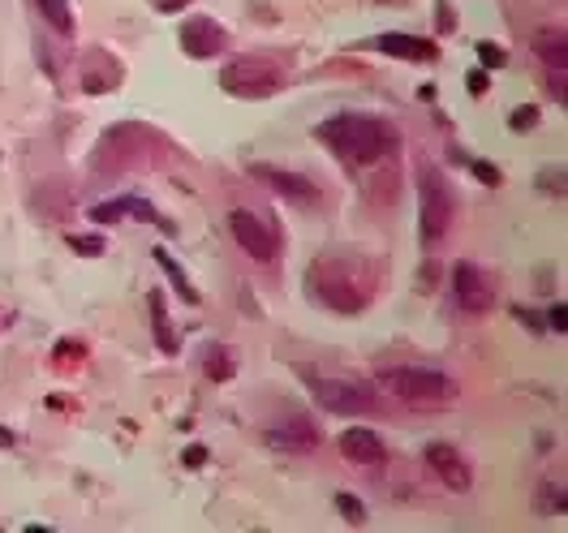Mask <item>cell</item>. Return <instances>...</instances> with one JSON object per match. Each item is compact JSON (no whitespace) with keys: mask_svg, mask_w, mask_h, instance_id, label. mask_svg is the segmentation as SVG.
Here are the masks:
<instances>
[{"mask_svg":"<svg viewBox=\"0 0 568 533\" xmlns=\"http://www.w3.org/2000/svg\"><path fill=\"white\" fill-rule=\"evenodd\" d=\"M319 138H324L341 160L349 163H374L384 160L392 146H396V130L388 121L379 116H366V113H341L319 125Z\"/></svg>","mask_w":568,"mask_h":533,"instance_id":"6da1fadb","label":"cell"},{"mask_svg":"<svg viewBox=\"0 0 568 533\" xmlns=\"http://www.w3.org/2000/svg\"><path fill=\"white\" fill-rule=\"evenodd\" d=\"M379 383L405 404H448L453 396H461L456 379H448L443 370H426V366H388L379 374Z\"/></svg>","mask_w":568,"mask_h":533,"instance_id":"7a4b0ae2","label":"cell"},{"mask_svg":"<svg viewBox=\"0 0 568 533\" xmlns=\"http://www.w3.org/2000/svg\"><path fill=\"white\" fill-rule=\"evenodd\" d=\"M453 190H448V177L439 168H423L418 177V228H423V242L435 245L443 242V232L453 224Z\"/></svg>","mask_w":568,"mask_h":533,"instance_id":"3957f363","label":"cell"},{"mask_svg":"<svg viewBox=\"0 0 568 533\" xmlns=\"http://www.w3.org/2000/svg\"><path fill=\"white\" fill-rule=\"evenodd\" d=\"M220 86L237 99H267L284 86V69L267 56H245V61H233L220 69Z\"/></svg>","mask_w":568,"mask_h":533,"instance_id":"277c9868","label":"cell"},{"mask_svg":"<svg viewBox=\"0 0 568 533\" xmlns=\"http://www.w3.org/2000/svg\"><path fill=\"white\" fill-rule=\"evenodd\" d=\"M310 388L319 396L327 413H341V418H366L379 409L371 383H357V379H310Z\"/></svg>","mask_w":568,"mask_h":533,"instance_id":"5b68a950","label":"cell"},{"mask_svg":"<svg viewBox=\"0 0 568 533\" xmlns=\"http://www.w3.org/2000/svg\"><path fill=\"white\" fill-rule=\"evenodd\" d=\"M228 228H233V237H237V245H242L250 259L259 262H272L280 254V232L272 220H263V215H254V211H233L228 215Z\"/></svg>","mask_w":568,"mask_h":533,"instance_id":"8992f818","label":"cell"},{"mask_svg":"<svg viewBox=\"0 0 568 533\" xmlns=\"http://www.w3.org/2000/svg\"><path fill=\"white\" fill-rule=\"evenodd\" d=\"M310 284H314V297H324L332 310H341V314H354V310L366 306V297H371V289L366 284H357L354 275H336V267L332 262H324V271L314 267L310 271Z\"/></svg>","mask_w":568,"mask_h":533,"instance_id":"52a82bcc","label":"cell"},{"mask_svg":"<svg viewBox=\"0 0 568 533\" xmlns=\"http://www.w3.org/2000/svg\"><path fill=\"white\" fill-rule=\"evenodd\" d=\"M453 297L465 314H487V310L495 306V284H491V275L483 271L478 262H456L453 267Z\"/></svg>","mask_w":568,"mask_h":533,"instance_id":"ba28073f","label":"cell"},{"mask_svg":"<svg viewBox=\"0 0 568 533\" xmlns=\"http://www.w3.org/2000/svg\"><path fill=\"white\" fill-rule=\"evenodd\" d=\"M228 48V35L215 26L212 17H185L181 22V52L194 56V61H207L215 52Z\"/></svg>","mask_w":568,"mask_h":533,"instance_id":"9c48e42d","label":"cell"},{"mask_svg":"<svg viewBox=\"0 0 568 533\" xmlns=\"http://www.w3.org/2000/svg\"><path fill=\"white\" fill-rule=\"evenodd\" d=\"M250 173H254L263 185H272L280 198H289V202H302V207L319 202V185L310 177H302V173H284V168H272V163H254Z\"/></svg>","mask_w":568,"mask_h":533,"instance_id":"30bf717a","label":"cell"},{"mask_svg":"<svg viewBox=\"0 0 568 533\" xmlns=\"http://www.w3.org/2000/svg\"><path fill=\"white\" fill-rule=\"evenodd\" d=\"M272 448H284V452H314L319 448V430H314V421L306 413H289V418H280L272 430Z\"/></svg>","mask_w":568,"mask_h":533,"instance_id":"8fae6325","label":"cell"},{"mask_svg":"<svg viewBox=\"0 0 568 533\" xmlns=\"http://www.w3.org/2000/svg\"><path fill=\"white\" fill-rule=\"evenodd\" d=\"M426 465L439 473V482L448 486V490H470V465L461 460V452L456 448H448V443H431L426 448Z\"/></svg>","mask_w":568,"mask_h":533,"instance_id":"7c38bea8","label":"cell"},{"mask_svg":"<svg viewBox=\"0 0 568 533\" xmlns=\"http://www.w3.org/2000/svg\"><path fill=\"white\" fill-rule=\"evenodd\" d=\"M341 452L354 460V465H379V460H388V443L366 430V426H354V430H344L341 435Z\"/></svg>","mask_w":568,"mask_h":533,"instance_id":"4fadbf2b","label":"cell"},{"mask_svg":"<svg viewBox=\"0 0 568 533\" xmlns=\"http://www.w3.org/2000/svg\"><path fill=\"white\" fill-rule=\"evenodd\" d=\"M379 52H388V56H401V61H439V48L431 39H418V35H384L379 39Z\"/></svg>","mask_w":568,"mask_h":533,"instance_id":"5bb4252c","label":"cell"},{"mask_svg":"<svg viewBox=\"0 0 568 533\" xmlns=\"http://www.w3.org/2000/svg\"><path fill=\"white\" fill-rule=\"evenodd\" d=\"M534 48H538V56H543L547 65L564 74V65H568V35L564 31H555V26H552V31H543L534 39Z\"/></svg>","mask_w":568,"mask_h":533,"instance_id":"9a60e30c","label":"cell"},{"mask_svg":"<svg viewBox=\"0 0 568 533\" xmlns=\"http://www.w3.org/2000/svg\"><path fill=\"white\" fill-rule=\"evenodd\" d=\"M203 370H207V379H215V383H228V379L237 374L233 349H224V344H207V349H203Z\"/></svg>","mask_w":568,"mask_h":533,"instance_id":"2e32d148","label":"cell"},{"mask_svg":"<svg viewBox=\"0 0 568 533\" xmlns=\"http://www.w3.org/2000/svg\"><path fill=\"white\" fill-rule=\"evenodd\" d=\"M35 5H39V17H44L56 35H74V9H69V0H35Z\"/></svg>","mask_w":568,"mask_h":533,"instance_id":"e0dca14e","label":"cell"},{"mask_svg":"<svg viewBox=\"0 0 568 533\" xmlns=\"http://www.w3.org/2000/svg\"><path fill=\"white\" fill-rule=\"evenodd\" d=\"M151 319H155V344L164 353H177V340H173V327H168V314H164V297H151Z\"/></svg>","mask_w":568,"mask_h":533,"instance_id":"ac0fdd59","label":"cell"},{"mask_svg":"<svg viewBox=\"0 0 568 533\" xmlns=\"http://www.w3.org/2000/svg\"><path fill=\"white\" fill-rule=\"evenodd\" d=\"M155 262H160V271L168 275V280H173V284H177V289H181V297H185V301H190V306H194V301H198L194 284H190V280H185V275H181V267H177V262L168 259V250H155Z\"/></svg>","mask_w":568,"mask_h":533,"instance_id":"d6986e66","label":"cell"},{"mask_svg":"<svg viewBox=\"0 0 568 533\" xmlns=\"http://www.w3.org/2000/svg\"><path fill=\"white\" fill-rule=\"evenodd\" d=\"M336 508H341V517L354 520V525H362V520H366V508H362V503H357L349 490H341V495H336Z\"/></svg>","mask_w":568,"mask_h":533,"instance_id":"ffe728a7","label":"cell"},{"mask_svg":"<svg viewBox=\"0 0 568 533\" xmlns=\"http://www.w3.org/2000/svg\"><path fill=\"white\" fill-rule=\"evenodd\" d=\"M478 61H483V65H491V69H500L503 61H508V52H503L500 44H487V39H483V44H478Z\"/></svg>","mask_w":568,"mask_h":533,"instance_id":"44dd1931","label":"cell"},{"mask_svg":"<svg viewBox=\"0 0 568 533\" xmlns=\"http://www.w3.org/2000/svg\"><path fill=\"white\" fill-rule=\"evenodd\" d=\"M508 125H513V133H525V130H534V125H538V108H534V104H530V108H517V113H513V121H508Z\"/></svg>","mask_w":568,"mask_h":533,"instance_id":"7402d4cb","label":"cell"},{"mask_svg":"<svg viewBox=\"0 0 568 533\" xmlns=\"http://www.w3.org/2000/svg\"><path fill=\"white\" fill-rule=\"evenodd\" d=\"M69 245H74L78 254H104V242H99V237H69Z\"/></svg>","mask_w":568,"mask_h":533,"instance_id":"603a6c76","label":"cell"},{"mask_svg":"<svg viewBox=\"0 0 568 533\" xmlns=\"http://www.w3.org/2000/svg\"><path fill=\"white\" fill-rule=\"evenodd\" d=\"M547 323H552L555 331H564V327H568V306H564V301H560V306H552V314H547Z\"/></svg>","mask_w":568,"mask_h":533,"instance_id":"cb8c5ba5","label":"cell"},{"mask_svg":"<svg viewBox=\"0 0 568 533\" xmlns=\"http://www.w3.org/2000/svg\"><path fill=\"white\" fill-rule=\"evenodd\" d=\"M473 173H478V181H487V185H495V181H500V173H495L491 163H473Z\"/></svg>","mask_w":568,"mask_h":533,"instance_id":"d4e9b609","label":"cell"},{"mask_svg":"<svg viewBox=\"0 0 568 533\" xmlns=\"http://www.w3.org/2000/svg\"><path fill=\"white\" fill-rule=\"evenodd\" d=\"M543 185H552L547 194H564V173H547V177H543Z\"/></svg>","mask_w":568,"mask_h":533,"instance_id":"484cf974","label":"cell"},{"mask_svg":"<svg viewBox=\"0 0 568 533\" xmlns=\"http://www.w3.org/2000/svg\"><path fill=\"white\" fill-rule=\"evenodd\" d=\"M203 460H207V448H198V443H194V448L185 452V465H190V469H198Z\"/></svg>","mask_w":568,"mask_h":533,"instance_id":"4316f807","label":"cell"},{"mask_svg":"<svg viewBox=\"0 0 568 533\" xmlns=\"http://www.w3.org/2000/svg\"><path fill=\"white\" fill-rule=\"evenodd\" d=\"M547 91H552V99H560V104H564V74H560V69H555V78H552V86H547Z\"/></svg>","mask_w":568,"mask_h":533,"instance_id":"83f0119b","label":"cell"},{"mask_svg":"<svg viewBox=\"0 0 568 533\" xmlns=\"http://www.w3.org/2000/svg\"><path fill=\"white\" fill-rule=\"evenodd\" d=\"M470 91H473V95H483V91H487V74H483V69L470 74Z\"/></svg>","mask_w":568,"mask_h":533,"instance_id":"f1b7e54d","label":"cell"},{"mask_svg":"<svg viewBox=\"0 0 568 533\" xmlns=\"http://www.w3.org/2000/svg\"><path fill=\"white\" fill-rule=\"evenodd\" d=\"M0 448H14V430H5V426H0Z\"/></svg>","mask_w":568,"mask_h":533,"instance_id":"f546056e","label":"cell"},{"mask_svg":"<svg viewBox=\"0 0 568 533\" xmlns=\"http://www.w3.org/2000/svg\"><path fill=\"white\" fill-rule=\"evenodd\" d=\"M155 5H160V9H181L185 0H155Z\"/></svg>","mask_w":568,"mask_h":533,"instance_id":"4dcf8cb0","label":"cell"}]
</instances>
